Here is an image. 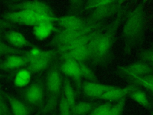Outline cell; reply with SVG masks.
<instances>
[{"mask_svg":"<svg viewBox=\"0 0 153 115\" xmlns=\"http://www.w3.org/2000/svg\"><path fill=\"white\" fill-rule=\"evenodd\" d=\"M145 1L137 2L128 9L123 20L122 37L124 41V52L130 53L143 38L145 25Z\"/></svg>","mask_w":153,"mask_h":115,"instance_id":"obj_1","label":"cell"},{"mask_svg":"<svg viewBox=\"0 0 153 115\" xmlns=\"http://www.w3.org/2000/svg\"><path fill=\"white\" fill-rule=\"evenodd\" d=\"M128 10L127 4H124L113 20L108 22L104 31L99 36L94 55L88 62L91 65L103 66L109 62L112 58L117 32Z\"/></svg>","mask_w":153,"mask_h":115,"instance_id":"obj_2","label":"cell"},{"mask_svg":"<svg viewBox=\"0 0 153 115\" xmlns=\"http://www.w3.org/2000/svg\"><path fill=\"white\" fill-rule=\"evenodd\" d=\"M63 78L59 65L54 64L48 70L45 77V86L48 93V98L41 110L42 114L54 111L59 104L62 93Z\"/></svg>","mask_w":153,"mask_h":115,"instance_id":"obj_3","label":"cell"},{"mask_svg":"<svg viewBox=\"0 0 153 115\" xmlns=\"http://www.w3.org/2000/svg\"><path fill=\"white\" fill-rule=\"evenodd\" d=\"M107 23V21L97 23H93L88 25L85 28L79 30H68V29H59L56 33L53 39L51 40L50 44L51 46L55 47L56 49L60 46L67 44L73 40L87 34L96 29L99 28L103 25Z\"/></svg>","mask_w":153,"mask_h":115,"instance_id":"obj_4","label":"cell"},{"mask_svg":"<svg viewBox=\"0 0 153 115\" xmlns=\"http://www.w3.org/2000/svg\"><path fill=\"white\" fill-rule=\"evenodd\" d=\"M56 17H45L27 10L11 11L3 15L4 20L8 23H13L18 25L34 26L39 23L44 21H51L55 22Z\"/></svg>","mask_w":153,"mask_h":115,"instance_id":"obj_5","label":"cell"},{"mask_svg":"<svg viewBox=\"0 0 153 115\" xmlns=\"http://www.w3.org/2000/svg\"><path fill=\"white\" fill-rule=\"evenodd\" d=\"M32 58L26 68L32 74L38 73L47 68L53 60L59 55L56 49L41 50L36 47L31 50Z\"/></svg>","mask_w":153,"mask_h":115,"instance_id":"obj_6","label":"cell"},{"mask_svg":"<svg viewBox=\"0 0 153 115\" xmlns=\"http://www.w3.org/2000/svg\"><path fill=\"white\" fill-rule=\"evenodd\" d=\"M124 3L125 2L123 1H112L109 4L92 10L90 14L85 17V19L89 24L107 21L111 17L117 14Z\"/></svg>","mask_w":153,"mask_h":115,"instance_id":"obj_7","label":"cell"},{"mask_svg":"<svg viewBox=\"0 0 153 115\" xmlns=\"http://www.w3.org/2000/svg\"><path fill=\"white\" fill-rule=\"evenodd\" d=\"M13 11L27 10L34 13L39 16L54 18L55 13L52 8L45 2L39 1H22L11 5L10 7Z\"/></svg>","mask_w":153,"mask_h":115,"instance_id":"obj_8","label":"cell"},{"mask_svg":"<svg viewBox=\"0 0 153 115\" xmlns=\"http://www.w3.org/2000/svg\"><path fill=\"white\" fill-rule=\"evenodd\" d=\"M23 98L27 104L34 107H41L42 108L44 87L42 81L39 80L29 86L24 92Z\"/></svg>","mask_w":153,"mask_h":115,"instance_id":"obj_9","label":"cell"},{"mask_svg":"<svg viewBox=\"0 0 153 115\" xmlns=\"http://www.w3.org/2000/svg\"><path fill=\"white\" fill-rule=\"evenodd\" d=\"M59 68L61 72L66 77H69L75 81L76 96L79 95L81 92L82 82L79 63L71 60H64L59 65Z\"/></svg>","mask_w":153,"mask_h":115,"instance_id":"obj_10","label":"cell"},{"mask_svg":"<svg viewBox=\"0 0 153 115\" xmlns=\"http://www.w3.org/2000/svg\"><path fill=\"white\" fill-rule=\"evenodd\" d=\"M117 71L123 77L129 75L143 76L153 74V68L151 65L142 60H139L128 65L118 66Z\"/></svg>","mask_w":153,"mask_h":115,"instance_id":"obj_11","label":"cell"},{"mask_svg":"<svg viewBox=\"0 0 153 115\" xmlns=\"http://www.w3.org/2000/svg\"><path fill=\"white\" fill-rule=\"evenodd\" d=\"M55 22L62 29L68 30H79L90 25L87 22L85 17L74 14L56 17Z\"/></svg>","mask_w":153,"mask_h":115,"instance_id":"obj_12","label":"cell"},{"mask_svg":"<svg viewBox=\"0 0 153 115\" xmlns=\"http://www.w3.org/2000/svg\"><path fill=\"white\" fill-rule=\"evenodd\" d=\"M87 44L59 55V59L62 61L71 60L78 63L88 62L91 58V53Z\"/></svg>","mask_w":153,"mask_h":115,"instance_id":"obj_13","label":"cell"},{"mask_svg":"<svg viewBox=\"0 0 153 115\" xmlns=\"http://www.w3.org/2000/svg\"><path fill=\"white\" fill-rule=\"evenodd\" d=\"M114 86L102 84L98 82L86 81L82 84L81 92L87 96L93 99H100L108 90L114 88Z\"/></svg>","mask_w":153,"mask_h":115,"instance_id":"obj_14","label":"cell"},{"mask_svg":"<svg viewBox=\"0 0 153 115\" xmlns=\"http://www.w3.org/2000/svg\"><path fill=\"white\" fill-rule=\"evenodd\" d=\"M32 58L31 50L26 55H11L0 63V69H14L28 65Z\"/></svg>","mask_w":153,"mask_h":115,"instance_id":"obj_15","label":"cell"},{"mask_svg":"<svg viewBox=\"0 0 153 115\" xmlns=\"http://www.w3.org/2000/svg\"><path fill=\"white\" fill-rule=\"evenodd\" d=\"M139 87V86L133 83H130L129 85L124 87H118L115 86L106 92L102 96L100 99L110 102H116L123 98L127 97L130 94V93Z\"/></svg>","mask_w":153,"mask_h":115,"instance_id":"obj_16","label":"cell"},{"mask_svg":"<svg viewBox=\"0 0 153 115\" xmlns=\"http://www.w3.org/2000/svg\"><path fill=\"white\" fill-rule=\"evenodd\" d=\"M101 27H100V28H101ZM99 28H98V29H96L95 31H93L87 34L84 35L73 40L72 41L68 43L67 44L60 46L55 49L57 50L58 54L60 55L61 53L68 52L69 50L86 46L90 42V41L91 40V38L96 34V33Z\"/></svg>","mask_w":153,"mask_h":115,"instance_id":"obj_17","label":"cell"},{"mask_svg":"<svg viewBox=\"0 0 153 115\" xmlns=\"http://www.w3.org/2000/svg\"><path fill=\"white\" fill-rule=\"evenodd\" d=\"M59 29L56 28L53 22L44 21L33 27V34L36 39L43 41L47 39L54 32Z\"/></svg>","mask_w":153,"mask_h":115,"instance_id":"obj_18","label":"cell"},{"mask_svg":"<svg viewBox=\"0 0 153 115\" xmlns=\"http://www.w3.org/2000/svg\"><path fill=\"white\" fill-rule=\"evenodd\" d=\"M2 93L10 104L11 115H29L30 110L26 104L9 93Z\"/></svg>","mask_w":153,"mask_h":115,"instance_id":"obj_19","label":"cell"},{"mask_svg":"<svg viewBox=\"0 0 153 115\" xmlns=\"http://www.w3.org/2000/svg\"><path fill=\"white\" fill-rule=\"evenodd\" d=\"M4 37L6 40L14 47H35L33 44L29 42L26 38L19 32L14 31H8L5 33Z\"/></svg>","mask_w":153,"mask_h":115,"instance_id":"obj_20","label":"cell"},{"mask_svg":"<svg viewBox=\"0 0 153 115\" xmlns=\"http://www.w3.org/2000/svg\"><path fill=\"white\" fill-rule=\"evenodd\" d=\"M130 83H133L138 86H142L153 95V74L143 76H136L129 75L124 76Z\"/></svg>","mask_w":153,"mask_h":115,"instance_id":"obj_21","label":"cell"},{"mask_svg":"<svg viewBox=\"0 0 153 115\" xmlns=\"http://www.w3.org/2000/svg\"><path fill=\"white\" fill-rule=\"evenodd\" d=\"M62 94L72 109L76 104V96L70 80L66 77L63 78Z\"/></svg>","mask_w":153,"mask_h":115,"instance_id":"obj_22","label":"cell"},{"mask_svg":"<svg viewBox=\"0 0 153 115\" xmlns=\"http://www.w3.org/2000/svg\"><path fill=\"white\" fill-rule=\"evenodd\" d=\"M97 105V102L90 101L76 102L75 106L71 109L72 115H88Z\"/></svg>","mask_w":153,"mask_h":115,"instance_id":"obj_23","label":"cell"},{"mask_svg":"<svg viewBox=\"0 0 153 115\" xmlns=\"http://www.w3.org/2000/svg\"><path fill=\"white\" fill-rule=\"evenodd\" d=\"M32 78V73L26 68L20 69L16 73L14 78V84L17 87L27 86Z\"/></svg>","mask_w":153,"mask_h":115,"instance_id":"obj_24","label":"cell"},{"mask_svg":"<svg viewBox=\"0 0 153 115\" xmlns=\"http://www.w3.org/2000/svg\"><path fill=\"white\" fill-rule=\"evenodd\" d=\"M128 96L141 106L146 108H151L150 100L148 98L146 93L140 87L130 93Z\"/></svg>","mask_w":153,"mask_h":115,"instance_id":"obj_25","label":"cell"},{"mask_svg":"<svg viewBox=\"0 0 153 115\" xmlns=\"http://www.w3.org/2000/svg\"><path fill=\"white\" fill-rule=\"evenodd\" d=\"M29 53V51L20 49L10 46L0 40V55H26Z\"/></svg>","mask_w":153,"mask_h":115,"instance_id":"obj_26","label":"cell"},{"mask_svg":"<svg viewBox=\"0 0 153 115\" xmlns=\"http://www.w3.org/2000/svg\"><path fill=\"white\" fill-rule=\"evenodd\" d=\"M112 2V0H96L85 1L84 5L82 9L81 13L94 10L100 7L109 4Z\"/></svg>","mask_w":153,"mask_h":115,"instance_id":"obj_27","label":"cell"},{"mask_svg":"<svg viewBox=\"0 0 153 115\" xmlns=\"http://www.w3.org/2000/svg\"><path fill=\"white\" fill-rule=\"evenodd\" d=\"M79 64L80 66L81 74L82 78L86 79L88 81L97 82L96 75H95L92 69L90 67H89L87 65V63H79Z\"/></svg>","mask_w":153,"mask_h":115,"instance_id":"obj_28","label":"cell"},{"mask_svg":"<svg viewBox=\"0 0 153 115\" xmlns=\"http://www.w3.org/2000/svg\"><path fill=\"white\" fill-rule=\"evenodd\" d=\"M113 104L110 102H105L97 104L88 115H106Z\"/></svg>","mask_w":153,"mask_h":115,"instance_id":"obj_29","label":"cell"},{"mask_svg":"<svg viewBox=\"0 0 153 115\" xmlns=\"http://www.w3.org/2000/svg\"><path fill=\"white\" fill-rule=\"evenodd\" d=\"M126 98H123L113 104L106 115H122L126 105Z\"/></svg>","mask_w":153,"mask_h":115,"instance_id":"obj_30","label":"cell"},{"mask_svg":"<svg viewBox=\"0 0 153 115\" xmlns=\"http://www.w3.org/2000/svg\"><path fill=\"white\" fill-rule=\"evenodd\" d=\"M59 115H72L71 108L62 93L59 102Z\"/></svg>","mask_w":153,"mask_h":115,"instance_id":"obj_31","label":"cell"},{"mask_svg":"<svg viewBox=\"0 0 153 115\" xmlns=\"http://www.w3.org/2000/svg\"><path fill=\"white\" fill-rule=\"evenodd\" d=\"M85 1H72L69 3V11L71 14L78 15L81 13Z\"/></svg>","mask_w":153,"mask_h":115,"instance_id":"obj_32","label":"cell"},{"mask_svg":"<svg viewBox=\"0 0 153 115\" xmlns=\"http://www.w3.org/2000/svg\"><path fill=\"white\" fill-rule=\"evenodd\" d=\"M140 60L145 61L153 65V49L144 50L139 54Z\"/></svg>","mask_w":153,"mask_h":115,"instance_id":"obj_33","label":"cell"},{"mask_svg":"<svg viewBox=\"0 0 153 115\" xmlns=\"http://www.w3.org/2000/svg\"><path fill=\"white\" fill-rule=\"evenodd\" d=\"M4 101H0V115H11L10 108Z\"/></svg>","mask_w":153,"mask_h":115,"instance_id":"obj_34","label":"cell"},{"mask_svg":"<svg viewBox=\"0 0 153 115\" xmlns=\"http://www.w3.org/2000/svg\"><path fill=\"white\" fill-rule=\"evenodd\" d=\"M10 26H11V25L10 23H8L4 20L0 19V31L5 28L10 27Z\"/></svg>","mask_w":153,"mask_h":115,"instance_id":"obj_35","label":"cell"},{"mask_svg":"<svg viewBox=\"0 0 153 115\" xmlns=\"http://www.w3.org/2000/svg\"><path fill=\"white\" fill-rule=\"evenodd\" d=\"M4 98H4V95H3L2 92H0V101H4V100H5Z\"/></svg>","mask_w":153,"mask_h":115,"instance_id":"obj_36","label":"cell"},{"mask_svg":"<svg viewBox=\"0 0 153 115\" xmlns=\"http://www.w3.org/2000/svg\"><path fill=\"white\" fill-rule=\"evenodd\" d=\"M151 108L153 110V99H152V101H151ZM152 115H153V111L152 112Z\"/></svg>","mask_w":153,"mask_h":115,"instance_id":"obj_37","label":"cell"},{"mask_svg":"<svg viewBox=\"0 0 153 115\" xmlns=\"http://www.w3.org/2000/svg\"><path fill=\"white\" fill-rule=\"evenodd\" d=\"M150 95H151V97L152 98V99H153V95L152 94H151V93H150Z\"/></svg>","mask_w":153,"mask_h":115,"instance_id":"obj_38","label":"cell"},{"mask_svg":"<svg viewBox=\"0 0 153 115\" xmlns=\"http://www.w3.org/2000/svg\"><path fill=\"white\" fill-rule=\"evenodd\" d=\"M150 64H151V66H152V68H153V65H152V64H151V63H150Z\"/></svg>","mask_w":153,"mask_h":115,"instance_id":"obj_39","label":"cell"},{"mask_svg":"<svg viewBox=\"0 0 153 115\" xmlns=\"http://www.w3.org/2000/svg\"><path fill=\"white\" fill-rule=\"evenodd\" d=\"M152 7H153V1L152 2Z\"/></svg>","mask_w":153,"mask_h":115,"instance_id":"obj_40","label":"cell"},{"mask_svg":"<svg viewBox=\"0 0 153 115\" xmlns=\"http://www.w3.org/2000/svg\"><path fill=\"white\" fill-rule=\"evenodd\" d=\"M152 47H153V43H152ZM153 49V48H152Z\"/></svg>","mask_w":153,"mask_h":115,"instance_id":"obj_41","label":"cell"},{"mask_svg":"<svg viewBox=\"0 0 153 115\" xmlns=\"http://www.w3.org/2000/svg\"><path fill=\"white\" fill-rule=\"evenodd\" d=\"M0 77H1V75H0Z\"/></svg>","mask_w":153,"mask_h":115,"instance_id":"obj_42","label":"cell"},{"mask_svg":"<svg viewBox=\"0 0 153 115\" xmlns=\"http://www.w3.org/2000/svg\"><path fill=\"white\" fill-rule=\"evenodd\" d=\"M0 61H1V60H0Z\"/></svg>","mask_w":153,"mask_h":115,"instance_id":"obj_43","label":"cell"}]
</instances>
